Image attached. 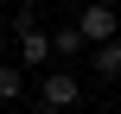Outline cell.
Wrapping results in <instances>:
<instances>
[{"mask_svg": "<svg viewBox=\"0 0 121 114\" xmlns=\"http://www.w3.org/2000/svg\"><path fill=\"white\" fill-rule=\"evenodd\" d=\"M38 102H45V108H77V102H83V83H77L70 70H51V76L38 83Z\"/></svg>", "mask_w": 121, "mask_h": 114, "instance_id": "2", "label": "cell"}, {"mask_svg": "<svg viewBox=\"0 0 121 114\" xmlns=\"http://www.w3.org/2000/svg\"><path fill=\"white\" fill-rule=\"evenodd\" d=\"M26 95V63H0V102H19Z\"/></svg>", "mask_w": 121, "mask_h": 114, "instance_id": "5", "label": "cell"}, {"mask_svg": "<svg viewBox=\"0 0 121 114\" xmlns=\"http://www.w3.org/2000/svg\"><path fill=\"white\" fill-rule=\"evenodd\" d=\"M32 114H70V108H45V102H38V108H32Z\"/></svg>", "mask_w": 121, "mask_h": 114, "instance_id": "7", "label": "cell"}, {"mask_svg": "<svg viewBox=\"0 0 121 114\" xmlns=\"http://www.w3.org/2000/svg\"><path fill=\"white\" fill-rule=\"evenodd\" d=\"M57 57V44H51V32H38V25H26L19 32V63L26 70H38V63H51Z\"/></svg>", "mask_w": 121, "mask_h": 114, "instance_id": "3", "label": "cell"}, {"mask_svg": "<svg viewBox=\"0 0 121 114\" xmlns=\"http://www.w3.org/2000/svg\"><path fill=\"white\" fill-rule=\"evenodd\" d=\"M89 63H96V76H102V83H115V76H121V38L89 44Z\"/></svg>", "mask_w": 121, "mask_h": 114, "instance_id": "4", "label": "cell"}, {"mask_svg": "<svg viewBox=\"0 0 121 114\" xmlns=\"http://www.w3.org/2000/svg\"><path fill=\"white\" fill-rule=\"evenodd\" d=\"M51 44H57L64 57H77V51H89V38H83V25H64V32H51Z\"/></svg>", "mask_w": 121, "mask_h": 114, "instance_id": "6", "label": "cell"}, {"mask_svg": "<svg viewBox=\"0 0 121 114\" xmlns=\"http://www.w3.org/2000/svg\"><path fill=\"white\" fill-rule=\"evenodd\" d=\"M77 25H83V38H89V44H108V38H121V19H115V6H108V0H89Z\"/></svg>", "mask_w": 121, "mask_h": 114, "instance_id": "1", "label": "cell"}]
</instances>
